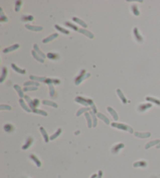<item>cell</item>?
Wrapping results in <instances>:
<instances>
[{
    "instance_id": "48",
    "label": "cell",
    "mask_w": 160,
    "mask_h": 178,
    "mask_svg": "<svg viewBox=\"0 0 160 178\" xmlns=\"http://www.w3.org/2000/svg\"><path fill=\"white\" fill-rule=\"evenodd\" d=\"M0 109L1 110H4V109H7V110H11V107L10 106H8V105H4V104H2L1 107H0Z\"/></svg>"
},
{
    "instance_id": "24",
    "label": "cell",
    "mask_w": 160,
    "mask_h": 178,
    "mask_svg": "<svg viewBox=\"0 0 160 178\" xmlns=\"http://www.w3.org/2000/svg\"><path fill=\"white\" fill-rule=\"evenodd\" d=\"M146 101H150V102H153L154 104L160 106V101L158 100L157 98H155V97H146Z\"/></svg>"
},
{
    "instance_id": "27",
    "label": "cell",
    "mask_w": 160,
    "mask_h": 178,
    "mask_svg": "<svg viewBox=\"0 0 160 178\" xmlns=\"http://www.w3.org/2000/svg\"><path fill=\"white\" fill-rule=\"evenodd\" d=\"M14 89H15V90L17 91V93H18V94H19V96H20V98H23V97H24V94L23 90H21V88L18 86V85H14Z\"/></svg>"
},
{
    "instance_id": "20",
    "label": "cell",
    "mask_w": 160,
    "mask_h": 178,
    "mask_svg": "<svg viewBox=\"0 0 160 178\" xmlns=\"http://www.w3.org/2000/svg\"><path fill=\"white\" fill-rule=\"evenodd\" d=\"M72 19H73V20H74L75 23H77L78 24L81 25V26H82V27H88V25H87V24H85L84 21L81 20V19L77 18V17H73Z\"/></svg>"
},
{
    "instance_id": "38",
    "label": "cell",
    "mask_w": 160,
    "mask_h": 178,
    "mask_svg": "<svg viewBox=\"0 0 160 178\" xmlns=\"http://www.w3.org/2000/svg\"><path fill=\"white\" fill-rule=\"evenodd\" d=\"M43 104H45V105H48V106H52L53 107V108H58V105L57 104L52 102V101H42Z\"/></svg>"
},
{
    "instance_id": "29",
    "label": "cell",
    "mask_w": 160,
    "mask_h": 178,
    "mask_svg": "<svg viewBox=\"0 0 160 178\" xmlns=\"http://www.w3.org/2000/svg\"><path fill=\"white\" fill-rule=\"evenodd\" d=\"M20 105H21V107H22V108L25 110V111H27V112H31L32 110L31 109H30L28 108V107L27 106V104H25V102H24V101L23 99H20Z\"/></svg>"
},
{
    "instance_id": "11",
    "label": "cell",
    "mask_w": 160,
    "mask_h": 178,
    "mask_svg": "<svg viewBox=\"0 0 160 178\" xmlns=\"http://www.w3.org/2000/svg\"><path fill=\"white\" fill-rule=\"evenodd\" d=\"M58 36H59V35H58L57 33H55L52 35H50V36H48V38L45 39H43V43H47V42H51V41H52L53 39H55L56 38H57Z\"/></svg>"
},
{
    "instance_id": "46",
    "label": "cell",
    "mask_w": 160,
    "mask_h": 178,
    "mask_svg": "<svg viewBox=\"0 0 160 178\" xmlns=\"http://www.w3.org/2000/svg\"><path fill=\"white\" fill-rule=\"evenodd\" d=\"M15 3H16L15 11H16V12H18V11H20V7H21V6H22V2H21V1H17Z\"/></svg>"
},
{
    "instance_id": "44",
    "label": "cell",
    "mask_w": 160,
    "mask_h": 178,
    "mask_svg": "<svg viewBox=\"0 0 160 178\" xmlns=\"http://www.w3.org/2000/svg\"><path fill=\"white\" fill-rule=\"evenodd\" d=\"M90 115H91V116L92 117V119H93V126L95 127L97 126V119H96L95 115H94V113L93 111H90Z\"/></svg>"
},
{
    "instance_id": "22",
    "label": "cell",
    "mask_w": 160,
    "mask_h": 178,
    "mask_svg": "<svg viewBox=\"0 0 160 178\" xmlns=\"http://www.w3.org/2000/svg\"><path fill=\"white\" fill-rule=\"evenodd\" d=\"M40 130H41V134H42L43 137H44L45 141L46 142V143H48V140H49V138H48V134H47L45 130L43 127H41V128H40Z\"/></svg>"
},
{
    "instance_id": "43",
    "label": "cell",
    "mask_w": 160,
    "mask_h": 178,
    "mask_svg": "<svg viewBox=\"0 0 160 178\" xmlns=\"http://www.w3.org/2000/svg\"><path fill=\"white\" fill-rule=\"evenodd\" d=\"M0 21L3 22H8V18H7L4 14H3V11L1 9V17H0Z\"/></svg>"
},
{
    "instance_id": "16",
    "label": "cell",
    "mask_w": 160,
    "mask_h": 178,
    "mask_svg": "<svg viewBox=\"0 0 160 178\" xmlns=\"http://www.w3.org/2000/svg\"><path fill=\"white\" fill-rule=\"evenodd\" d=\"M11 67L16 71L17 72H18V73H20V74H22V75H24L25 73H26V70H24V69H20V68H19L15 64H12L11 65Z\"/></svg>"
},
{
    "instance_id": "9",
    "label": "cell",
    "mask_w": 160,
    "mask_h": 178,
    "mask_svg": "<svg viewBox=\"0 0 160 178\" xmlns=\"http://www.w3.org/2000/svg\"><path fill=\"white\" fill-rule=\"evenodd\" d=\"M33 144V138L32 137H29L27 138V140H26L25 142V144L22 147V148L24 149V150H26V149L29 148Z\"/></svg>"
},
{
    "instance_id": "1",
    "label": "cell",
    "mask_w": 160,
    "mask_h": 178,
    "mask_svg": "<svg viewBox=\"0 0 160 178\" xmlns=\"http://www.w3.org/2000/svg\"><path fill=\"white\" fill-rule=\"evenodd\" d=\"M90 76H91L90 73H87L86 71L84 69H83L81 72V73H80V75L75 79V84L77 85V86H78L80 83H81L84 79H86L87 78H88Z\"/></svg>"
},
{
    "instance_id": "10",
    "label": "cell",
    "mask_w": 160,
    "mask_h": 178,
    "mask_svg": "<svg viewBox=\"0 0 160 178\" xmlns=\"http://www.w3.org/2000/svg\"><path fill=\"white\" fill-rule=\"evenodd\" d=\"M20 47V45H18V44H15V45H13V46H10V47H9V48H6V49H3V53H10V52H11V51H13V50H16V49H17L18 48Z\"/></svg>"
},
{
    "instance_id": "25",
    "label": "cell",
    "mask_w": 160,
    "mask_h": 178,
    "mask_svg": "<svg viewBox=\"0 0 160 178\" xmlns=\"http://www.w3.org/2000/svg\"><path fill=\"white\" fill-rule=\"evenodd\" d=\"M4 130L7 133H12L14 130V127L11 124H6L4 126Z\"/></svg>"
},
{
    "instance_id": "35",
    "label": "cell",
    "mask_w": 160,
    "mask_h": 178,
    "mask_svg": "<svg viewBox=\"0 0 160 178\" xmlns=\"http://www.w3.org/2000/svg\"><path fill=\"white\" fill-rule=\"evenodd\" d=\"M159 140H153V141H151L149 143H148L146 145H145V149H148L149 147L154 146V145H156L157 144H159Z\"/></svg>"
},
{
    "instance_id": "12",
    "label": "cell",
    "mask_w": 160,
    "mask_h": 178,
    "mask_svg": "<svg viewBox=\"0 0 160 178\" xmlns=\"http://www.w3.org/2000/svg\"><path fill=\"white\" fill-rule=\"evenodd\" d=\"M7 74H8V70L6 67H3L2 68V75H1V79H0V82H3V81L5 80V79L7 76Z\"/></svg>"
},
{
    "instance_id": "40",
    "label": "cell",
    "mask_w": 160,
    "mask_h": 178,
    "mask_svg": "<svg viewBox=\"0 0 160 178\" xmlns=\"http://www.w3.org/2000/svg\"><path fill=\"white\" fill-rule=\"evenodd\" d=\"M88 111H91V108H81V109H80L78 111H77V116H79V115H81L82 113H84V112H88Z\"/></svg>"
},
{
    "instance_id": "41",
    "label": "cell",
    "mask_w": 160,
    "mask_h": 178,
    "mask_svg": "<svg viewBox=\"0 0 160 178\" xmlns=\"http://www.w3.org/2000/svg\"><path fill=\"white\" fill-rule=\"evenodd\" d=\"M33 112H34V113H36V114H40V115H45V116H47L48 115V114H47V112H45V111H42V110H39V109H34V110H33L32 111Z\"/></svg>"
},
{
    "instance_id": "3",
    "label": "cell",
    "mask_w": 160,
    "mask_h": 178,
    "mask_svg": "<svg viewBox=\"0 0 160 178\" xmlns=\"http://www.w3.org/2000/svg\"><path fill=\"white\" fill-rule=\"evenodd\" d=\"M112 126L113 127H115V128H117L119 130H125V131H128L130 133H133L134 130L131 127H130L129 126L127 125H125V124H123V123H112Z\"/></svg>"
},
{
    "instance_id": "8",
    "label": "cell",
    "mask_w": 160,
    "mask_h": 178,
    "mask_svg": "<svg viewBox=\"0 0 160 178\" xmlns=\"http://www.w3.org/2000/svg\"><path fill=\"white\" fill-rule=\"evenodd\" d=\"M47 57L50 60L52 61H57L60 58V55L56 53H47Z\"/></svg>"
},
{
    "instance_id": "33",
    "label": "cell",
    "mask_w": 160,
    "mask_h": 178,
    "mask_svg": "<svg viewBox=\"0 0 160 178\" xmlns=\"http://www.w3.org/2000/svg\"><path fill=\"white\" fill-rule=\"evenodd\" d=\"M97 116L99 118H101V119H102L104 122L107 124V125H109L110 124V120H109V118H107V117H105L103 114H101V113H98L97 114Z\"/></svg>"
},
{
    "instance_id": "14",
    "label": "cell",
    "mask_w": 160,
    "mask_h": 178,
    "mask_svg": "<svg viewBox=\"0 0 160 178\" xmlns=\"http://www.w3.org/2000/svg\"><path fill=\"white\" fill-rule=\"evenodd\" d=\"M78 32H80L81 33L84 34V35H86V36L89 37L90 39H93V38H94V35H93L91 32H88V31H87L86 29H82V28H81V29H79Z\"/></svg>"
},
{
    "instance_id": "4",
    "label": "cell",
    "mask_w": 160,
    "mask_h": 178,
    "mask_svg": "<svg viewBox=\"0 0 160 178\" xmlns=\"http://www.w3.org/2000/svg\"><path fill=\"white\" fill-rule=\"evenodd\" d=\"M134 37H135L136 41L137 42H139V43H141V42H143V37L140 35L137 27H134Z\"/></svg>"
},
{
    "instance_id": "7",
    "label": "cell",
    "mask_w": 160,
    "mask_h": 178,
    "mask_svg": "<svg viewBox=\"0 0 160 178\" xmlns=\"http://www.w3.org/2000/svg\"><path fill=\"white\" fill-rule=\"evenodd\" d=\"M27 29L31 30V31H34V32H41L43 30V27L41 26H32V25H29L27 24L25 25Z\"/></svg>"
},
{
    "instance_id": "47",
    "label": "cell",
    "mask_w": 160,
    "mask_h": 178,
    "mask_svg": "<svg viewBox=\"0 0 160 178\" xmlns=\"http://www.w3.org/2000/svg\"><path fill=\"white\" fill-rule=\"evenodd\" d=\"M33 103H34V108L36 109V108L37 107H38L39 104H40V101H39V100L38 98H35L33 100Z\"/></svg>"
},
{
    "instance_id": "19",
    "label": "cell",
    "mask_w": 160,
    "mask_h": 178,
    "mask_svg": "<svg viewBox=\"0 0 160 178\" xmlns=\"http://www.w3.org/2000/svg\"><path fill=\"white\" fill-rule=\"evenodd\" d=\"M34 50L36 53H37L38 54H39V56H41V57H42V58H44V59L45 58V56H45V54H44V53H43L40 50L37 44H34Z\"/></svg>"
},
{
    "instance_id": "36",
    "label": "cell",
    "mask_w": 160,
    "mask_h": 178,
    "mask_svg": "<svg viewBox=\"0 0 160 178\" xmlns=\"http://www.w3.org/2000/svg\"><path fill=\"white\" fill-rule=\"evenodd\" d=\"M84 115L86 117V119L87 121H88V126L89 128H91L92 126V122H91V115H90V113L88 112H86L84 114Z\"/></svg>"
},
{
    "instance_id": "45",
    "label": "cell",
    "mask_w": 160,
    "mask_h": 178,
    "mask_svg": "<svg viewBox=\"0 0 160 178\" xmlns=\"http://www.w3.org/2000/svg\"><path fill=\"white\" fill-rule=\"evenodd\" d=\"M38 90V87L36 86H28V87H24V92H27V91H35Z\"/></svg>"
},
{
    "instance_id": "49",
    "label": "cell",
    "mask_w": 160,
    "mask_h": 178,
    "mask_svg": "<svg viewBox=\"0 0 160 178\" xmlns=\"http://www.w3.org/2000/svg\"><path fill=\"white\" fill-rule=\"evenodd\" d=\"M101 176H102V171H101V170H100V171L98 172V178H101Z\"/></svg>"
},
{
    "instance_id": "18",
    "label": "cell",
    "mask_w": 160,
    "mask_h": 178,
    "mask_svg": "<svg viewBox=\"0 0 160 178\" xmlns=\"http://www.w3.org/2000/svg\"><path fill=\"white\" fill-rule=\"evenodd\" d=\"M34 20V17L31 15H24L21 17V20L24 21V22H31Z\"/></svg>"
},
{
    "instance_id": "37",
    "label": "cell",
    "mask_w": 160,
    "mask_h": 178,
    "mask_svg": "<svg viewBox=\"0 0 160 178\" xmlns=\"http://www.w3.org/2000/svg\"><path fill=\"white\" fill-rule=\"evenodd\" d=\"M55 27L56 28V29H57L58 31L61 32L62 33H63V34H65V35H69V34H70V32H69V31H67V30H66V29H64V28L61 27L60 26L57 25V24H56V25H55Z\"/></svg>"
},
{
    "instance_id": "21",
    "label": "cell",
    "mask_w": 160,
    "mask_h": 178,
    "mask_svg": "<svg viewBox=\"0 0 160 178\" xmlns=\"http://www.w3.org/2000/svg\"><path fill=\"white\" fill-rule=\"evenodd\" d=\"M30 159H31V160H33V161L35 162L36 166H37L38 167H40V166H41V163L40 160H39L37 157H36L34 155H30Z\"/></svg>"
},
{
    "instance_id": "26",
    "label": "cell",
    "mask_w": 160,
    "mask_h": 178,
    "mask_svg": "<svg viewBox=\"0 0 160 178\" xmlns=\"http://www.w3.org/2000/svg\"><path fill=\"white\" fill-rule=\"evenodd\" d=\"M147 163L144 161H139L134 163V167H146Z\"/></svg>"
},
{
    "instance_id": "34",
    "label": "cell",
    "mask_w": 160,
    "mask_h": 178,
    "mask_svg": "<svg viewBox=\"0 0 160 178\" xmlns=\"http://www.w3.org/2000/svg\"><path fill=\"white\" fill-rule=\"evenodd\" d=\"M32 55H33L34 57L36 60H38L39 62H41V63H44V62H45L44 59H43V58L41 57V56H40L39 55H38V53H36L34 50H33V51H32Z\"/></svg>"
},
{
    "instance_id": "42",
    "label": "cell",
    "mask_w": 160,
    "mask_h": 178,
    "mask_svg": "<svg viewBox=\"0 0 160 178\" xmlns=\"http://www.w3.org/2000/svg\"><path fill=\"white\" fill-rule=\"evenodd\" d=\"M61 132H62V130L61 129H58V130L52 135V137H50V140H54V139H56V137H58L60 136V134L61 133Z\"/></svg>"
},
{
    "instance_id": "13",
    "label": "cell",
    "mask_w": 160,
    "mask_h": 178,
    "mask_svg": "<svg viewBox=\"0 0 160 178\" xmlns=\"http://www.w3.org/2000/svg\"><path fill=\"white\" fill-rule=\"evenodd\" d=\"M116 92H117V94L119 95V97H120V100L122 101V102L124 104H126L127 103V98L125 97V96L123 95V94L122 93V91L120 90V89H118V90H116Z\"/></svg>"
},
{
    "instance_id": "23",
    "label": "cell",
    "mask_w": 160,
    "mask_h": 178,
    "mask_svg": "<svg viewBox=\"0 0 160 178\" xmlns=\"http://www.w3.org/2000/svg\"><path fill=\"white\" fill-rule=\"evenodd\" d=\"M65 25H66L67 27H70V28H71V29L74 30V31H79V28H78L77 26H76L73 23L69 22V21H66V22H65Z\"/></svg>"
},
{
    "instance_id": "28",
    "label": "cell",
    "mask_w": 160,
    "mask_h": 178,
    "mask_svg": "<svg viewBox=\"0 0 160 178\" xmlns=\"http://www.w3.org/2000/svg\"><path fill=\"white\" fill-rule=\"evenodd\" d=\"M24 98H25V100L26 101H27V103H28V104H29V106L31 107V110L33 111V110H34L35 108H34V103H33V100H31L30 97H29L28 96H27V95H25L24 96Z\"/></svg>"
},
{
    "instance_id": "17",
    "label": "cell",
    "mask_w": 160,
    "mask_h": 178,
    "mask_svg": "<svg viewBox=\"0 0 160 178\" xmlns=\"http://www.w3.org/2000/svg\"><path fill=\"white\" fill-rule=\"evenodd\" d=\"M134 135L137 137H139V138H147L151 136V133H135Z\"/></svg>"
},
{
    "instance_id": "32",
    "label": "cell",
    "mask_w": 160,
    "mask_h": 178,
    "mask_svg": "<svg viewBox=\"0 0 160 178\" xmlns=\"http://www.w3.org/2000/svg\"><path fill=\"white\" fill-rule=\"evenodd\" d=\"M24 86L25 87H28V86H35L36 87L40 86V84L38 82H32V81H29V82H27L24 84Z\"/></svg>"
},
{
    "instance_id": "2",
    "label": "cell",
    "mask_w": 160,
    "mask_h": 178,
    "mask_svg": "<svg viewBox=\"0 0 160 178\" xmlns=\"http://www.w3.org/2000/svg\"><path fill=\"white\" fill-rule=\"evenodd\" d=\"M75 101L79 103V104H81L84 106H92V105H94V102H93L92 100L85 98V97H77L75 98Z\"/></svg>"
},
{
    "instance_id": "51",
    "label": "cell",
    "mask_w": 160,
    "mask_h": 178,
    "mask_svg": "<svg viewBox=\"0 0 160 178\" xmlns=\"http://www.w3.org/2000/svg\"><path fill=\"white\" fill-rule=\"evenodd\" d=\"M156 147H157V148H160V144H158V145Z\"/></svg>"
},
{
    "instance_id": "39",
    "label": "cell",
    "mask_w": 160,
    "mask_h": 178,
    "mask_svg": "<svg viewBox=\"0 0 160 178\" xmlns=\"http://www.w3.org/2000/svg\"><path fill=\"white\" fill-rule=\"evenodd\" d=\"M48 86H49V94L51 97H55V94H56V91H55V89L53 87V84H49L48 85Z\"/></svg>"
},
{
    "instance_id": "5",
    "label": "cell",
    "mask_w": 160,
    "mask_h": 178,
    "mask_svg": "<svg viewBox=\"0 0 160 178\" xmlns=\"http://www.w3.org/2000/svg\"><path fill=\"white\" fill-rule=\"evenodd\" d=\"M152 107V104L150 103V104H141L139 105V107H138V111L139 112H144L145 111H147L148 108H151Z\"/></svg>"
},
{
    "instance_id": "31",
    "label": "cell",
    "mask_w": 160,
    "mask_h": 178,
    "mask_svg": "<svg viewBox=\"0 0 160 178\" xmlns=\"http://www.w3.org/2000/svg\"><path fill=\"white\" fill-rule=\"evenodd\" d=\"M30 79H32V80H34V81H37L38 82H45V80H46V78H43V77H36V76H30Z\"/></svg>"
},
{
    "instance_id": "50",
    "label": "cell",
    "mask_w": 160,
    "mask_h": 178,
    "mask_svg": "<svg viewBox=\"0 0 160 178\" xmlns=\"http://www.w3.org/2000/svg\"><path fill=\"white\" fill-rule=\"evenodd\" d=\"M96 177H97V175H96V174H94V175H92V176H91V178H96Z\"/></svg>"
},
{
    "instance_id": "15",
    "label": "cell",
    "mask_w": 160,
    "mask_h": 178,
    "mask_svg": "<svg viewBox=\"0 0 160 178\" xmlns=\"http://www.w3.org/2000/svg\"><path fill=\"white\" fill-rule=\"evenodd\" d=\"M107 110L109 111V112H110L111 115H113V118L116 121V120H118V115H117V113L116 112V111L113 109V108H112L111 107H108L107 108Z\"/></svg>"
},
{
    "instance_id": "30",
    "label": "cell",
    "mask_w": 160,
    "mask_h": 178,
    "mask_svg": "<svg viewBox=\"0 0 160 178\" xmlns=\"http://www.w3.org/2000/svg\"><path fill=\"white\" fill-rule=\"evenodd\" d=\"M131 10H132V12H133V13L134 14L135 16H139L140 15V12H139V9H138V7H137V5H133L132 6H131Z\"/></svg>"
},
{
    "instance_id": "6",
    "label": "cell",
    "mask_w": 160,
    "mask_h": 178,
    "mask_svg": "<svg viewBox=\"0 0 160 178\" xmlns=\"http://www.w3.org/2000/svg\"><path fill=\"white\" fill-rule=\"evenodd\" d=\"M124 147V144H116L115 145L113 148H112V153L113 154H117L122 148Z\"/></svg>"
}]
</instances>
